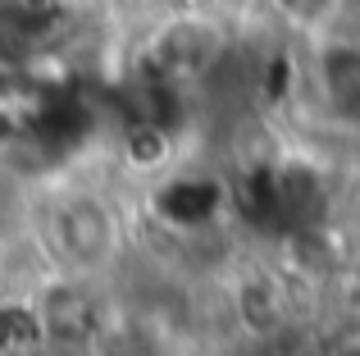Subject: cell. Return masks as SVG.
Wrapping results in <instances>:
<instances>
[{
  "mask_svg": "<svg viewBox=\"0 0 360 356\" xmlns=\"http://www.w3.org/2000/svg\"><path fill=\"white\" fill-rule=\"evenodd\" d=\"M51 247L69 269H101L119 251V220L96 196H69L51 215Z\"/></svg>",
  "mask_w": 360,
  "mask_h": 356,
  "instance_id": "obj_1",
  "label": "cell"
},
{
  "mask_svg": "<svg viewBox=\"0 0 360 356\" xmlns=\"http://www.w3.org/2000/svg\"><path fill=\"white\" fill-rule=\"evenodd\" d=\"M278 5H283V14L297 18V23H319L333 0H278Z\"/></svg>",
  "mask_w": 360,
  "mask_h": 356,
  "instance_id": "obj_2",
  "label": "cell"
}]
</instances>
